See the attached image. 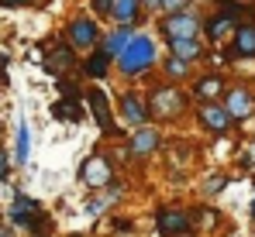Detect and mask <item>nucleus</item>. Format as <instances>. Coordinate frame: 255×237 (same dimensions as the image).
<instances>
[{
	"mask_svg": "<svg viewBox=\"0 0 255 237\" xmlns=\"http://www.w3.org/2000/svg\"><path fill=\"white\" fill-rule=\"evenodd\" d=\"M118 62H121V73H125V76H138V73H145V69L155 62V45H152V38H145V35H131L128 48L118 55Z\"/></svg>",
	"mask_w": 255,
	"mask_h": 237,
	"instance_id": "f257e3e1",
	"label": "nucleus"
},
{
	"mask_svg": "<svg viewBox=\"0 0 255 237\" xmlns=\"http://www.w3.org/2000/svg\"><path fill=\"white\" fill-rule=\"evenodd\" d=\"M200 28H204V21H200L197 14H190V10L169 14V17L162 21V35H166V41H176V38H197V35H200Z\"/></svg>",
	"mask_w": 255,
	"mask_h": 237,
	"instance_id": "f03ea898",
	"label": "nucleus"
},
{
	"mask_svg": "<svg viewBox=\"0 0 255 237\" xmlns=\"http://www.w3.org/2000/svg\"><path fill=\"white\" fill-rule=\"evenodd\" d=\"M183 107H186V96H183L176 86H159V89H152V114H155V117H162V120L179 117Z\"/></svg>",
	"mask_w": 255,
	"mask_h": 237,
	"instance_id": "7ed1b4c3",
	"label": "nucleus"
},
{
	"mask_svg": "<svg viewBox=\"0 0 255 237\" xmlns=\"http://www.w3.org/2000/svg\"><path fill=\"white\" fill-rule=\"evenodd\" d=\"M235 124H242V120H249L255 114V93L249 86H235V89H228L224 93V103H221Z\"/></svg>",
	"mask_w": 255,
	"mask_h": 237,
	"instance_id": "20e7f679",
	"label": "nucleus"
},
{
	"mask_svg": "<svg viewBox=\"0 0 255 237\" xmlns=\"http://www.w3.org/2000/svg\"><path fill=\"white\" fill-rule=\"evenodd\" d=\"M111 175H114V168H111V161L104 155H90L80 165V182L90 186V189H100V186H107L111 182Z\"/></svg>",
	"mask_w": 255,
	"mask_h": 237,
	"instance_id": "39448f33",
	"label": "nucleus"
},
{
	"mask_svg": "<svg viewBox=\"0 0 255 237\" xmlns=\"http://www.w3.org/2000/svg\"><path fill=\"white\" fill-rule=\"evenodd\" d=\"M155 231L162 237H183V234H190V217L183 213V210H159L155 213Z\"/></svg>",
	"mask_w": 255,
	"mask_h": 237,
	"instance_id": "423d86ee",
	"label": "nucleus"
},
{
	"mask_svg": "<svg viewBox=\"0 0 255 237\" xmlns=\"http://www.w3.org/2000/svg\"><path fill=\"white\" fill-rule=\"evenodd\" d=\"M197 117H200V124L211 131V134H224L235 120H231V114L221 107V103H200V110H197Z\"/></svg>",
	"mask_w": 255,
	"mask_h": 237,
	"instance_id": "0eeeda50",
	"label": "nucleus"
},
{
	"mask_svg": "<svg viewBox=\"0 0 255 237\" xmlns=\"http://www.w3.org/2000/svg\"><path fill=\"white\" fill-rule=\"evenodd\" d=\"M97 38H100L97 21H90V17H76V21L69 24V45H73V48H90V45H97Z\"/></svg>",
	"mask_w": 255,
	"mask_h": 237,
	"instance_id": "6e6552de",
	"label": "nucleus"
},
{
	"mask_svg": "<svg viewBox=\"0 0 255 237\" xmlns=\"http://www.w3.org/2000/svg\"><path fill=\"white\" fill-rule=\"evenodd\" d=\"M121 117H125L131 127H145V120H148V107L141 103L138 93H125V96H121Z\"/></svg>",
	"mask_w": 255,
	"mask_h": 237,
	"instance_id": "1a4fd4ad",
	"label": "nucleus"
},
{
	"mask_svg": "<svg viewBox=\"0 0 255 237\" xmlns=\"http://www.w3.org/2000/svg\"><path fill=\"white\" fill-rule=\"evenodd\" d=\"M231 55H235V59H252L255 55V24H238V28H235Z\"/></svg>",
	"mask_w": 255,
	"mask_h": 237,
	"instance_id": "9d476101",
	"label": "nucleus"
},
{
	"mask_svg": "<svg viewBox=\"0 0 255 237\" xmlns=\"http://www.w3.org/2000/svg\"><path fill=\"white\" fill-rule=\"evenodd\" d=\"M86 103H90L97 124H100L104 131H111V103H107V93H104V89H86Z\"/></svg>",
	"mask_w": 255,
	"mask_h": 237,
	"instance_id": "9b49d317",
	"label": "nucleus"
},
{
	"mask_svg": "<svg viewBox=\"0 0 255 237\" xmlns=\"http://www.w3.org/2000/svg\"><path fill=\"white\" fill-rule=\"evenodd\" d=\"M169 52H172V59H179V62H197L204 55V45L197 38H176V41H169Z\"/></svg>",
	"mask_w": 255,
	"mask_h": 237,
	"instance_id": "f8f14e48",
	"label": "nucleus"
},
{
	"mask_svg": "<svg viewBox=\"0 0 255 237\" xmlns=\"http://www.w3.org/2000/svg\"><path fill=\"white\" fill-rule=\"evenodd\" d=\"M69 66H73V48H69V45H59V48H52V52H48V59H45V69H48L52 76L66 73Z\"/></svg>",
	"mask_w": 255,
	"mask_h": 237,
	"instance_id": "ddd939ff",
	"label": "nucleus"
},
{
	"mask_svg": "<svg viewBox=\"0 0 255 237\" xmlns=\"http://www.w3.org/2000/svg\"><path fill=\"white\" fill-rule=\"evenodd\" d=\"M128 41H131V31H128V28H118V31H111V35L104 38L100 52H104L107 59H118V55L128 48Z\"/></svg>",
	"mask_w": 255,
	"mask_h": 237,
	"instance_id": "4468645a",
	"label": "nucleus"
},
{
	"mask_svg": "<svg viewBox=\"0 0 255 237\" xmlns=\"http://www.w3.org/2000/svg\"><path fill=\"white\" fill-rule=\"evenodd\" d=\"M155 148H159V134H155L152 127H138L134 138H131V152H134V155H148V152H155Z\"/></svg>",
	"mask_w": 255,
	"mask_h": 237,
	"instance_id": "2eb2a0df",
	"label": "nucleus"
},
{
	"mask_svg": "<svg viewBox=\"0 0 255 237\" xmlns=\"http://www.w3.org/2000/svg\"><path fill=\"white\" fill-rule=\"evenodd\" d=\"M193 93H197L204 103H214V100L224 93V79H221V76H204L197 86H193Z\"/></svg>",
	"mask_w": 255,
	"mask_h": 237,
	"instance_id": "dca6fc26",
	"label": "nucleus"
},
{
	"mask_svg": "<svg viewBox=\"0 0 255 237\" xmlns=\"http://www.w3.org/2000/svg\"><path fill=\"white\" fill-rule=\"evenodd\" d=\"M204 28H207V35H211L214 41H221L224 35H231V31L238 28V21H231L228 14H221V10H217V14H214V17L207 21V24H204Z\"/></svg>",
	"mask_w": 255,
	"mask_h": 237,
	"instance_id": "f3484780",
	"label": "nucleus"
},
{
	"mask_svg": "<svg viewBox=\"0 0 255 237\" xmlns=\"http://www.w3.org/2000/svg\"><path fill=\"white\" fill-rule=\"evenodd\" d=\"M114 21H121V24H131L134 17H138V0H114Z\"/></svg>",
	"mask_w": 255,
	"mask_h": 237,
	"instance_id": "a211bd4d",
	"label": "nucleus"
},
{
	"mask_svg": "<svg viewBox=\"0 0 255 237\" xmlns=\"http://www.w3.org/2000/svg\"><path fill=\"white\" fill-rule=\"evenodd\" d=\"M107 62H111V59H107V55H104V52H93V55H90V59H86V76H93V79H104L107 76Z\"/></svg>",
	"mask_w": 255,
	"mask_h": 237,
	"instance_id": "6ab92c4d",
	"label": "nucleus"
},
{
	"mask_svg": "<svg viewBox=\"0 0 255 237\" xmlns=\"http://www.w3.org/2000/svg\"><path fill=\"white\" fill-rule=\"evenodd\" d=\"M52 117L59 120H80L83 117V110H80V103H69V100H59V103H52Z\"/></svg>",
	"mask_w": 255,
	"mask_h": 237,
	"instance_id": "aec40b11",
	"label": "nucleus"
},
{
	"mask_svg": "<svg viewBox=\"0 0 255 237\" xmlns=\"http://www.w3.org/2000/svg\"><path fill=\"white\" fill-rule=\"evenodd\" d=\"M28 158V127L21 124L17 127V161H24Z\"/></svg>",
	"mask_w": 255,
	"mask_h": 237,
	"instance_id": "412c9836",
	"label": "nucleus"
},
{
	"mask_svg": "<svg viewBox=\"0 0 255 237\" xmlns=\"http://www.w3.org/2000/svg\"><path fill=\"white\" fill-rule=\"evenodd\" d=\"M166 73H169V76H176V79H183L186 73H190V66H186V62H179V59H169Z\"/></svg>",
	"mask_w": 255,
	"mask_h": 237,
	"instance_id": "4be33fe9",
	"label": "nucleus"
},
{
	"mask_svg": "<svg viewBox=\"0 0 255 237\" xmlns=\"http://www.w3.org/2000/svg\"><path fill=\"white\" fill-rule=\"evenodd\" d=\"M159 7H166L169 14H179V10H186V0H159Z\"/></svg>",
	"mask_w": 255,
	"mask_h": 237,
	"instance_id": "5701e85b",
	"label": "nucleus"
},
{
	"mask_svg": "<svg viewBox=\"0 0 255 237\" xmlns=\"http://www.w3.org/2000/svg\"><path fill=\"white\" fill-rule=\"evenodd\" d=\"M93 10H97L100 17H107V14L114 10V0H93Z\"/></svg>",
	"mask_w": 255,
	"mask_h": 237,
	"instance_id": "b1692460",
	"label": "nucleus"
},
{
	"mask_svg": "<svg viewBox=\"0 0 255 237\" xmlns=\"http://www.w3.org/2000/svg\"><path fill=\"white\" fill-rule=\"evenodd\" d=\"M104 206H107V199H90V203H86V217H97Z\"/></svg>",
	"mask_w": 255,
	"mask_h": 237,
	"instance_id": "393cba45",
	"label": "nucleus"
},
{
	"mask_svg": "<svg viewBox=\"0 0 255 237\" xmlns=\"http://www.w3.org/2000/svg\"><path fill=\"white\" fill-rule=\"evenodd\" d=\"M224 182H228V179H221V175H217V179H211V182H207V193H217V189H224Z\"/></svg>",
	"mask_w": 255,
	"mask_h": 237,
	"instance_id": "a878e982",
	"label": "nucleus"
},
{
	"mask_svg": "<svg viewBox=\"0 0 255 237\" xmlns=\"http://www.w3.org/2000/svg\"><path fill=\"white\" fill-rule=\"evenodd\" d=\"M7 168H10V161H7V155H3V152H0V182H3V179H7Z\"/></svg>",
	"mask_w": 255,
	"mask_h": 237,
	"instance_id": "bb28decb",
	"label": "nucleus"
},
{
	"mask_svg": "<svg viewBox=\"0 0 255 237\" xmlns=\"http://www.w3.org/2000/svg\"><path fill=\"white\" fill-rule=\"evenodd\" d=\"M3 7H24V3H31V0H0Z\"/></svg>",
	"mask_w": 255,
	"mask_h": 237,
	"instance_id": "cd10ccee",
	"label": "nucleus"
},
{
	"mask_svg": "<svg viewBox=\"0 0 255 237\" xmlns=\"http://www.w3.org/2000/svg\"><path fill=\"white\" fill-rule=\"evenodd\" d=\"M3 66H7V59H0V86H7V69Z\"/></svg>",
	"mask_w": 255,
	"mask_h": 237,
	"instance_id": "c85d7f7f",
	"label": "nucleus"
},
{
	"mask_svg": "<svg viewBox=\"0 0 255 237\" xmlns=\"http://www.w3.org/2000/svg\"><path fill=\"white\" fill-rule=\"evenodd\" d=\"M145 3H148V7H159V0H145Z\"/></svg>",
	"mask_w": 255,
	"mask_h": 237,
	"instance_id": "c756f323",
	"label": "nucleus"
},
{
	"mask_svg": "<svg viewBox=\"0 0 255 237\" xmlns=\"http://www.w3.org/2000/svg\"><path fill=\"white\" fill-rule=\"evenodd\" d=\"M252 220H255V199H252Z\"/></svg>",
	"mask_w": 255,
	"mask_h": 237,
	"instance_id": "7c9ffc66",
	"label": "nucleus"
},
{
	"mask_svg": "<svg viewBox=\"0 0 255 237\" xmlns=\"http://www.w3.org/2000/svg\"><path fill=\"white\" fill-rule=\"evenodd\" d=\"M0 237H10V234H7V231H3V234H0Z\"/></svg>",
	"mask_w": 255,
	"mask_h": 237,
	"instance_id": "2f4dec72",
	"label": "nucleus"
},
{
	"mask_svg": "<svg viewBox=\"0 0 255 237\" xmlns=\"http://www.w3.org/2000/svg\"><path fill=\"white\" fill-rule=\"evenodd\" d=\"M183 237H193V234H183Z\"/></svg>",
	"mask_w": 255,
	"mask_h": 237,
	"instance_id": "473e14b6",
	"label": "nucleus"
},
{
	"mask_svg": "<svg viewBox=\"0 0 255 237\" xmlns=\"http://www.w3.org/2000/svg\"><path fill=\"white\" fill-rule=\"evenodd\" d=\"M235 3H238V0H235Z\"/></svg>",
	"mask_w": 255,
	"mask_h": 237,
	"instance_id": "72a5a7b5",
	"label": "nucleus"
}]
</instances>
